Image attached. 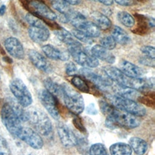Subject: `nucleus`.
Returning <instances> with one entry per match:
<instances>
[{"instance_id":"25","label":"nucleus","mask_w":155,"mask_h":155,"mask_svg":"<svg viewBox=\"0 0 155 155\" xmlns=\"http://www.w3.org/2000/svg\"><path fill=\"white\" fill-rule=\"evenodd\" d=\"M132 149L129 144L124 142H117L110 147L111 155H131Z\"/></svg>"},{"instance_id":"39","label":"nucleus","mask_w":155,"mask_h":155,"mask_svg":"<svg viewBox=\"0 0 155 155\" xmlns=\"http://www.w3.org/2000/svg\"><path fill=\"white\" fill-rule=\"evenodd\" d=\"M87 113L90 114H92V115H94L96 114L97 113V110L94 105V104L93 103L90 104L87 107Z\"/></svg>"},{"instance_id":"36","label":"nucleus","mask_w":155,"mask_h":155,"mask_svg":"<svg viewBox=\"0 0 155 155\" xmlns=\"http://www.w3.org/2000/svg\"><path fill=\"white\" fill-rule=\"evenodd\" d=\"M115 1L117 4L124 6V7H129V6H133L138 4L143 0H113Z\"/></svg>"},{"instance_id":"15","label":"nucleus","mask_w":155,"mask_h":155,"mask_svg":"<svg viewBox=\"0 0 155 155\" xmlns=\"http://www.w3.org/2000/svg\"><path fill=\"white\" fill-rule=\"evenodd\" d=\"M28 36L35 42L42 43L47 41L50 36V31L45 25L30 26L28 29Z\"/></svg>"},{"instance_id":"20","label":"nucleus","mask_w":155,"mask_h":155,"mask_svg":"<svg viewBox=\"0 0 155 155\" xmlns=\"http://www.w3.org/2000/svg\"><path fill=\"white\" fill-rule=\"evenodd\" d=\"M54 35L61 42L69 47L81 45V43L74 38L73 35L65 28H58L54 31Z\"/></svg>"},{"instance_id":"29","label":"nucleus","mask_w":155,"mask_h":155,"mask_svg":"<svg viewBox=\"0 0 155 155\" xmlns=\"http://www.w3.org/2000/svg\"><path fill=\"white\" fill-rule=\"evenodd\" d=\"M51 6L61 15H67L72 9L64 0H48Z\"/></svg>"},{"instance_id":"28","label":"nucleus","mask_w":155,"mask_h":155,"mask_svg":"<svg viewBox=\"0 0 155 155\" xmlns=\"http://www.w3.org/2000/svg\"><path fill=\"white\" fill-rule=\"evenodd\" d=\"M114 91L116 95L130 99H132L133 97L136 96L138 94L137 90L130 88L120 86L117 84H116V86L114 87Z\"/></svg>"},{"instance_id":"1","label":"nucleus","mask_w":155,"mask_h":155,"mask_svg":"<svg viewBox=\"0 0 155 155\" xmlns=\"http://www.w3.org/2000/svg\"><path fill=\"white\" fill-rule=\"evenodd\" d=\"M99 105L102 112L106 116L105 124L110 128L119 127L134 128L140 125V121L137 116L120 110L106 101H100Z\"/></svg>"},{"instance_id":"26","label":"nucleus","mask_w":155,"mask_h":155,"mask_svg":"<svg viewBox=\"0 0 155 155\" xmlns=\"http://www.w3.org/2000/svg\"><path fill=\"white\" fill-rule=\"evenodd\" d=\"M44 86L46 90L53 96L56 97H62L63 90L61 85H59L54 82L51 79L48 78L44 81Z\"/></svg>"},{"instance_id":"9","label":"nucleus","mask_w":155,"mask_h":155,"mask_svg":"<svg viewBox=\"0 0 155 155\" xmlns=\"http://www.w3.org/2000/svg\"><path fill=\"white\" fill-rule=\"evenodd\" d=\"M16 137L26 143L30 147L39 150L44 145V142L41 136L31 128L22 127L18 131Z\"/></svg>"},{"instance_id":"19","label":"nucleus","mask_w":155,"mask_h":155,"mask_svg":"<svg viewBox=\"0 0 155 155\" xmlns=\"http://www.w3.org/2000/svg\"><path fill=\"white\" fill-rule=\"evenodd\" d=\"M103 71L108 78L111 81L115 82L119 85H122L125 78V75L119 68L111 65H106L102 68Z\"/></svg>"},{"instance_id":"16","label":"nucleus","mask_w":155,"mask_h":155,"mask_svg":"<svg viewBox=\"0 0 155 155\" xmlns=\"http://www.w3.org/2000/svg\"><path fill=\"white\" fill-rule=\"evenodd\" d=\"M42 50L47 58L55 61H66L70 56L68 53L62 51L51 44L43 45L42 47Z\"/></svg>"},{"instance_id":"40","label":"nucleus","mask_w":155,"mask_h":155,"mask_svg":"<svg viewBox=\"0 0 155 155\" xmlns=\"http://www.w3.org/2000/svg\"><path fill=\"white\" fill-rule=\"evenodd\" d=\"M89 1H93V2H97L102 4L105 5H107V6L111 5L114 2L113 0H89Z\"/></svg>"},{"instance_id":"33","label":"nucleus","mask_w":155,"mask_h":155,"mask_svg":"<svg viewBox=\"0 0 155 155\" xmlns=\"http://www.w3.org/2000/svg\"><path fill=\"white\" fill-rule=\"evenodd\" d=\"M71 34L74 37V38L76 39L77 41H79L81 42L87 44H91L93 42V38H90L88 35H87L85 33L82 32L81 30H79L78 29H74L71 31Z\"/></svg>"},{"instance_id":"5","label":"nucleus","mask_w":155,"mask_h":155,"mask_svg":"<svg viewBox=\"0 0 155 155\" xmlns=\"http://www.w3.org/2000/svg\"><path fill=\"white\" fill-rule=\"evenodd\" d=\"M2 122L8 132L16 136L18 131L22 127L21 121L13 110L9 103H5L1 110Z\"/></svg>"},{"instance_id":"31","label":"nucleus","mask_w":155,"mask_h":155,"mask_svg":"<svg viewBox=\"0 0 155 155\" xmlns=\"http://www.w3.org/2000/svg\"><path fill=\"white\" fill-rule=\"evenodd\" d=\"M71 82L74 87L82 92L88 93L90 91L89 87L87 82L79 76H74L71 79Z\"/></svg>"},{"instance_id":"4","label":"nucleus","mask_w":155,"mask_h":155,"mask_svg":"<svg viewBox=\"0 0 155 155\" xmlns=\"http://www.w3.org/2000/svg\"><path fill=\"white\" fill-rule=\"evenodd\" d=\"M111 105L115 108L131 114L137 117L143 116L146 114V109L143 106L133 99L125 98L117 95L107 96Z\"/></svg>"},{"instance_id":"17","label":"nucleus","mask_w":155,"mask_h":155,"mask_svg":"<svg viewBox=\"0 0 155 155\" xmlns=\"http://www.w3.org/2000/svg\"><path fill=\"white\" fill-rule=\"evenodd\" d=\"M119 67L120 71L130 78H141L143 74V71L142 68L127 60H122L119 64Z\"/></svg>"},{"instance_id":"6","label":"nucleus","mask_w":155,"mask_h":155,"mask_svg":"<svg viewBox=\"0 0 155 155\" xmlns=\"http://www.w3.org/2000/svg\"><path fill=\"white\" fill-rule=\"evenodd\" d=\"M25 6L30 13L38 17L45 23L47 21H54L57 18L55 13L42 0H27Z\"/></svg>"},{"instance_id":"2","label":"nucleus","mask_w":155,"mask_h":155,"mask_svg":"<svg viewBox=\"0 0 155 155\" xmlns=\"http://www.w3.org/2000/svg\"><path fill=\"white\" fill-rule=\"evenodd\" d=\"M27 111L28 120L30 122L38 132L45 137H51L53 127L47 114L42 110L37 108H31Z\"/></svg>"},{"instance_id":"7","label":"nucleus","mask_w":155,"mask_h":155,"mask_svg":"<svg viewBox=\"0 0 155 155\" xmlns=\"http://www.w3.org/2000/svg\"><path fill=\"white\" fill-rule=\"evenodd\" d=\"M9 87L17 102L22 107H27L31 104L33 102L31 94L21 79L19 78L14 79L10 82Z\"/></svg>"},{"instance_id":"24","label":"nucleus","mask_w":155,"mask_h":155,"mask_svg":"<svg viewBox=\"0 0 155 155\" xmlns=\"http://www.w3.org/2000/svg\"><path fill=\"white\" fill-rule=\"evenodd\" d=\"M111 36L116 42L120 45H126L130 41V38L128 34L119 26H114L112 30Z\"/></svg>"},{"instance_id":"30","label":"nucleus","mask_w":155,"mask_h":155,"mask_svg":"<svg viewBox=\"0 0 155 155\" xmlns=\"http://www.w3.org/2000/svg\"><path fill=\"white\" fill-rule=\"evenodd\" d=\"M81 31L91 38H97L101 35V30L93 22L88 21Z\"/></svg>"},{"instance_id":"10","label":"nucleus","mask_w":155,"mask_h":155,"mask_svg":"<svg viewBox=\"0 0 155 155\" xmlns=\"http://www.w3.org/2000/svg\"><path fill=\"white\" fill-rule=\"evenodd\" d=\"M39 99L49 114L54 119L58 120L60 117V114L58 108L56 97L47 90L42 89L39 92Z\"/></svg>"},{"instance_id":"34","label":"nucleus","mask_w":155,"mask_h":155,"mask_svg":"<svg viewBox=\"0 0 155 155\" xmlns=\"http://www.w3.org/2000/svg\"><path fill=\"white\" fill-rule=\"evenodd\" d=\"M99 42L101 45L104 48L111 50L114 49L116 47V42L113 39V38L111 36H105L101 38Z\"/></svg>"},{"instance_id":"22","label":"nucleus","mask_w":155,"mask_h":155,"mask_svg":"<svg viewBox=\"0 0 155 155\" xmlns=\"http://www.w3.org/2000/svg\"><path fill=\"white\" fill-rule=\"evenodd\" d=\"M91 17L93 19V22L100 30H107L111 26L112 23L110 19L99 12H93L91 14Z\"/></svg>"},{"instance_id":"18","label":"nucleus","mask_w":155,"mask_h":155,"mask_svg":"<svg viewBox=\"0 0 155 155\" xmlns=\"http://www.w3.org/2000/svg\"><path fill=\"white\" fill-rule=\"evenodd\" d=\"M91 54L97 59L108 64H113L116 61L115 56L110 50L104 48L101 45H94L90 50Z\"/></svg>"},{"instance_id":"14","label":"nucleus","mask_w":155,"mask_h":155,"mask_svg":"<svg viewBox=\"0 0 155 155\" xmlns=\"http://www.w3.org/2000/svg\"><path fill=\"white\" fill-rule=\"evenodd\" d=\"M28 56L32 64L38 69L47 73L52 71L51 64L46 58L38 51L35 50H30L28 51Z\"/></svg>"},{"instance_id":"37","label":"nucleus","mask_w":155,"mask_h":155,"mask_svg":"<svg viewBox=\"0 0 155 155\" xmlns=\"http://www.w3.org/2000/svg\"><path fill=\"white\" fill-rule=\"evenodd\" d=\"M139 62L140 64H141L143 65L148 66V67H151L154 68V64H155V61L154 59L151 58L147 56H142L139 59Z\"/></svg>"},{"instance_id":"42","label":"nucleus","mask_w":155,"mask_h":155,"mask_svg":"<svg viewBox=\"0 0 155 155\" xmlns=\"http://www.w3.org/2000/svg\"><path fill=\"white\" fill-rule=\"evenodd\" d=\"M65 2H66L67 4H70V5H78L81 3V0H64Z\"/></svg>"},{"instance_id":"21","label":"nucleus","mask_w":155,"mask_h":155,"mask_svg":"<svg viewBox=\"0 0 155 155\" xmlns=\"http://www.w3.org/2000/svg\"><path fill=\"white\" fill-rule=\"evenodd\" d=\"M65 16L67 18V22H70L76 29L79 30H81L87 22L85 17L81 13L73 10L66 15Z\"/></svg>"},{"instance_id":"27","label":"nucleus","mask_w":155,"mask_h":155,"mask_svg":"<svg viewBox=\"0 0 155 155\" xmlns=\"http://www.w3.org/2000/svg\"><path fill=\"white\" fill-rule=\"evenodd\" d=\"M117 18L119 21L125 27L131 28L135 24L134 18L128 12L125 11H120L117 14Z\"/></svg>"},{"instance_id":"23","label":"nucleus","mask_w":155,"mask_h":155,"mask_svg":"<svg viewBox=\"0 0 155 155\" xmlns=\"http://www.w3.org/2000/svg\"><path fill=\"white\" fill-rule=\"evenodd\" d=\"M129 145L132 150L137 155H143L145 153L148 148L147 142L142 138L138 137H132L129 140Z\"/></svg>"},{"instance_id":"38","label":"nucleus","mask_w":155,"mask_h":155,"mask_svg":"<svg viewBox=\"0 0 155 155\" xmlns=\"http://www.w3.org/2000/svg\"><path fill=\"white\" fill-rule=\"evenodd\" d=\"M65 73L68 76H73L78 71L77 67L76 65L71 62H69L65 65Z\"/></svg>"},{"instance_id":"44","label":"nucleus","mask_w":155,"mask_h":155,"mask_svg":"<svg viewBox=\"0 0 155 155\" xmlns=\"http://www.w3.org/2000/svg\"><path fill=\"white\" fill-rule=\"evenodd\" d=\"M0 155H7V154L6 153H4V152L0 151Z\"/></svg>"},{"instance_id":"13","label":"nucleus","mask_w":155,"mask_h":155,"mask_svg":"<svg viewBox=\"0 0 155 155\" xmlns=\"http://www.w3.org/2000/svg\"><path fill=\"white\" fill-rule=\"evenodd\" d=\"M6 51L14 58L22 59L25 56V52L21 42L15 37H9L4 41Z\"/></svg>"},{"instance_id":"3","label":"nucleus","mask_w":155,"mask_h":155,"mask_svg":"<svg viewBox=\"0 0 155 155\" xmlns=\"http://www.w3.org/2000/svg\"><path fill=\"white\" fill-rule=\"evenodd\" d=\"M63 93L62 98L70 112L78 115L84 110V101L82 95L66 83L61 84Z\"/></svg>"},{"instance_id":"8","label":"nucleus","mask_w":155,"mask_h":155,"mask_svg":"<svg viewBox=\"0 0 155 155\" xmlns=\"http://www.w3.org/2000/svg\"><path fill=\"white\" fill-rule=\"evenodd\" d=\"M68 53L78 64L85 68H95L99 64V60L83 50L81 45L69 47Z\"/></svg>"},{"instance_id":"35","label":"nucleus","mask_w":155,"mask_h":155,"mask_svg":"<svg viewBox=\"0 0 155 155\" xmlns=\"http://www.w3.org/2000/svg\"><path fill=\"white\" fill-rule=\"evenodd\" d=\"M140 50L145 56L153 59L155 58V50L154 47L150 45H143L140 47Z\"/></svg>"},{"instance_id":"43","label":"nucleus","mask_w":155,"mask_h":155,"mask_svg":"<svg viewBox=\"0 0 155 155\" xmlns=\"http://www.w3.org/2000/svg\"><path fill=\"white\" fill-rule=\"evenodd\" d=\"M6 10V6L5 5H2L0 7V15H3Z\"/></svg>"},{"instance_id":"12","label":"nucleus","mask_w":155,"mask_h":155,"mask_svg":"<svg viewBox=\"0 0 155 155\" xmlns=\"http://www.w3.org/2000/svg\"><path fill=\"white\" fill-rule=\"evenodd\" d=\"M80 73L90 82H92L97 88L101 90H107L112 85L110 79L104 78L101 76L91 71L87 68L80 70Z\"/></svg>"},{"instance_id":"32","label":"nucleus","mask_w":155,"mask_h":155,"mask_svg":"<svg viewBox=\"0 0 155 155\" xmlns=\"http://www.w3.org/2000/svg\"><path fill=\"white\" fill-rule=\"evenodd\" d=\"M89 155H109L105 145L101 143H96L91 145Z\"/></svg>"},{"instance_id":"11","label":"nucleus","mask_w":155,"mask_h":155,"mask_svg":"<svg viewBox=\"0 0 155 155\" xmlns=\"http://www.w3.org/2000/svg\"><path fill=\"white\" fill-rule=\"evenodd\" d=\"M57 132L62 145L65 148H71L78 145V139L72 130L65 124L59 123Z\"/></svg>"},{"instance_id":"41","label":"nucleus","mask_w":155,"mask_h":155,"mask_svg":"<svg viewBox=\"0 0 155 155\" xmlns=\"http://www.w3.org/2000/svg\"><path fill=\"white\" fill-rule=\"evenodd\" d=\"M81 120H79L78 119H76L74 120V125L75 127L78 128L79 130H81V131H83V126L81 125V122H80Z\"/></svg>"}]
</instances>
